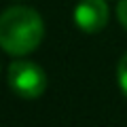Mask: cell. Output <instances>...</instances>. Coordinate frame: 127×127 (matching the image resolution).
<instances>
[{"label":"cell","instance_id":"1","mask_svg":"<svg viewBox=\"0 0 127 127\" xmlns=\"http://www.w3.org/2000/svg\"><path fill=\"white\" fill-rule=\"evenodd\" d=\"M45 23L30 6H13L0 15V47L11 55L32 53L42 42Z\"/></svg>","mask_w":127,"mask_h":127},{"label":"cell","instance_id":"2","mask_svg":"<svg viewBox=\"0 0 127 127\" xmlns=\"http://www.w3.org/2000/svg\"><path fill=\"white\" fill-rule=\"evenodd\" d=\"M9 87L23 100H34L45 93L47 74L38 64L17 59L9 66Z\"/></svg>","mask_w":127,"mask_h":127},{"label":"cell","instance_id":"3","mask_svg":"<svg viewBox=\"0 0 127 127\" xmlns=\"http://www.w3.org/2000/svg\"><path fill=\"white\" fill-rule=\"evenodd\" d=\"M108 21V6L104 0H81L74 6V23L87 34L104 30Z\"/></svg>","mask_w":127,"mask_h":127},{"label":"cell","instance_id":"4","mask_svg":"<svg viewBox=\"0 0 127 127\" xmlns=\"http://www.w3.org/2000/svg\"><path fill=\"white\" fill-rule=\"evenodd\" d=\"M117 78H119V87H121L123 95L127 97V53L119 59V66H117Z\"/></svg>","mask_w":127,"mask_h":127},{"label":"cell","instance_id":"5","mask_svg":"<svg viewBox=\"0 0 127 127\" xmlns=\"http://www.w3.org/2000/svg\"><path fill=\"white\" fill-rule=\"evenodd\" d=\"M117 17H119V21H121V26L127 30V0H121V2H119V6H117Z\"/></svg>","mask_w":127,"mask_h":127}]
</instances>
